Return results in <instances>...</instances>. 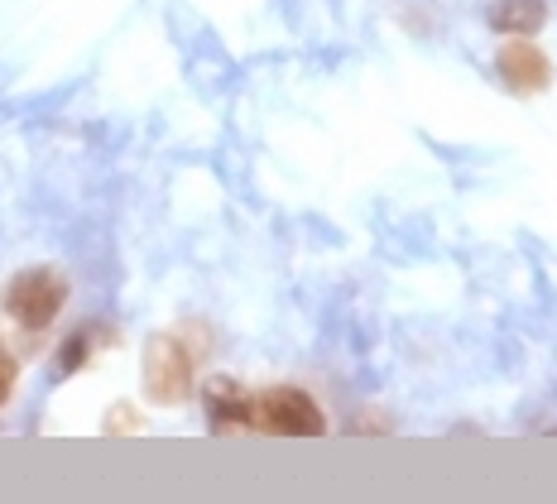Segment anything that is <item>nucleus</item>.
<instances>
[{"label": "nucleus", "instance_id": "1", "mask_svg": "<svg viewBox=\"0 0 557 504\" xmlns=\"http://www.w3.org/2000/svg\"><path fill=\"white\" fill-rule=\"evenodd\" d=\"M67 303V279L58 269L39 265V269H20L5 284V312L15 318L25 332H44Z\"/></svg>", "mask_w": 557, "mask_h": 504}, {"label": "nucleus", "instance_id": "2", "mask_svg": "<svg viewBox=\"0 0 557 504\" xmlns=\"http://www.w3.org/2000/svg\"><path fill=\"white\" fill-rule=\"evenodd\" d=\"M255 428L284 432V438H318V432H327V418L304 390L274 384V390L255 394Z\"/></svg>", "mask_w": 557, "mask_h": 504}, {"label": "nucleus", "instance_id": "3", "mask_svg": "<svg viewBox=\"0 0 557 504\" xmlns=\"http://www.w3.org/2000/svg\"><path fill=\"white\" fill-rule=\"evenodd\" d=\"M145 394L154 398V404H183V398L193 394V356L178 336H149Z\"/></svg>", "mask_w": 557, "mask_h": 504}, {"label": "nucleus", "instance_id": "4", "mask_svg": "<svg viewBox=\"0 0 557 504\" xmlns=\"http://www.w3.org/2000/svg\"><path fill=\"white\" fill-rule=\"evenodd\" d=\"M202 404H207V423H212L216 432L255 428V398L240 390L236 380H212L202 390Z\"/></svg>", "mask_w": 557, "mask_h": 504}, {"label": "nucleus", "instance_id": "5", "mask_svg": "<svg viewBox=\"0 0 557 504\" xmlns=\"http://www.w3.org/2000/svg\"><path fill=\"white\" fill-rule=\"evenodd\" d=\"M548 58H543V49H533L529 39H509L505 49H500V77L509 82L515 91H543L548 87Z\"/></svg>", "mask_w": 557, "mask_h": 504}, {"label": "nucleus", "instance_id": "6", "mask_svg": "<svg viewBox=\"0 0 557 504\" xmlns=\"http://www.w3.org/2000/svg\"><path fill=\"white\" fill-rule=\"evenodd\" d=\"M491 25L500 34H533L543 25V0H500V5L491 10Z\"/></svg>", "mask_w": 557, "mask_h": 504}, {"label": "nucleus", "instance_id": "7", "mask_svg": "<svg viewBox=\"0 0 557 504\" xmlns=\"http://www.w3.org/2000/svg\"><path fill=\"white\" fill-rule=\"evenodd\" d=\"M87 342H91V336L83 332V336H73V342H67L63 346V360H58V370H77V366H87Z\"/></svg>", "mask_w": 557, "mask_h": 504}, {"label": "nucleus", "instance_id": "8", "mask_svg": "<svg viewBox=\"0 0 557 504\" xmlns=\"http://www.w3.org/2000/svg\"><path fill=\"white\" fill-rule=\"evenodd\" d=\"M15 374H20L15 356H10V351L0 346V404H5V398H10V390H15Z\"/></svg>", "mask_w": 557, "mask_h": 504}, {"label": "nucleus", "instance_id": "9", "mask_svg": "<svg viewBox=\"0 0 557 504\" xmlns=\"http://www.w3.org/2000/svg\"><path fill=\"white\" fill-rule=\"evenodd\" d=\"M107 428L115 432V428H139V414H131V408H111V414H107Z\"/></svg>", "mask_w": 557, "mask_h": 504}]
</instances>
